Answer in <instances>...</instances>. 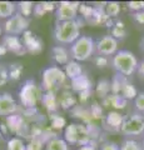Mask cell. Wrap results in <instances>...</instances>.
I'll list each match as a JSON object with an SVG mask.
<instances>
[{"mask_svg":"<svg viewBox=\"0 0 144 150\" xmlns=\"http://www.w3.org/2000/svg\"><path fill=\"white\" fill-rule=\"evenodd\" d=\"M137 73H138L139 75H140L142 78H144V59L139 62V65H138V70H137Z\"/></svg>","mask_w":144,"mask_h":150,"instance_id":"obj_36","label":"cell"},{"mask_svg":"<svg viewBox=\"0 0 144 150\" xmlns=\"http://www.w3.org/2000/svg\"><path fill=\"white\" fill-rule=\"evenodd\" d=\"M139 49H140V51L144 54V36L140 39V41H139Z\"/></svg>","mask_w":144,"mask_h":150,"instance_id":"obj_39","label":"cell"},{"mask_svg":"<svg viewBox=\"0 0 144 150\" xmlns=\"http://www.w3.org/2000/svg\"><path fill=\"white\" fill-rule=\"evenodd\" d=\"M95 51V40L89 35H82L74 44L69 46L72 60L75 62H85L92 58Z\"/></svg>","mask_w":144,"mask_h":150,"instance_id":"obj_3","label":"cell"},{"mask_svg":"<svg viewBox=\"0 0 144 150\" xmlns=\"http://www.w3.org/2000/svg\"><path fill=\"white\" fill-rule=\"evenodd\" d=\"M64 73H65L67 78H69L70 80H74L79 76H82L83 73V68L79 62H75V60H70L65 67H64Z\"/></svg>","mask_w":144,"mask_h":150,"instance_id":"obj_15","label":"cell"},{"mask_svg":"<svg viewBox=\"0 0 144 150\" xmlns=\"http://www.w3.org/2000/svg\"><path fill=\"white\" fill-rule=\"evenodd\" d=\"M69 58H70L69 49L64 48L63 45H55V46H53V48H52V59L57 64L64 65V67H65V65L70 62Z\"/></svg>","mask_w":144,"mask_h":150,"instance_id":"obj_14","label":"cell"},{"mask_svg":"<svg viewBox=\"0 0 144 150\" xmlns=\"http://www.w3.org/2000/svg\"><path fill=\"white\" fill-rule=\"evenodd\" d=\"M8 150H25V144L18 138H11L8 142Z\"/></svg>","mask_w":144,"mask_h":150,"instance_id":"obj_28","label":"cell"},{"mask_svg":"<svg viewBox=\"0 0 144 150\" xmlns=\"http://www.w3.org/2000/svg\"><path fill=\"white\" fill-rule=\"evenodd\" d=\"M127 83H128L127 76L117 74L113 78V80H111V93L115 94V95H120V93H122L123 88L125 86V84Z\"/></svg>","mask_w":144,"mask_h":150,"instance_id":"obj_17","label":"cell"},{"mask_svg":"<svg viewBox=\"0 0 144 150\" xmlns=\"http://www.w3.org/2000/svg\"><path fill=\"white\" fill-rule=\"evenodd\" d=\"M99 150H119V145L114 142H105L99 146Z\"/></svg>","mask_w":144,"mask_h":150,"instance_id":"obj_33","label":"cell"},{"mask_svg":"<svg viewBox=\"0 0 144 150\" xmlns=\"http://www.w3.org/2000/svg\"><path fill=\"white\" fill-rule=\"evenodd\" d=\"M30 24V19L24 15H21L20 13H16L15 15L9 18L4 24V31L6 35H15L19 36L20 34H24L28 31V28Z\"/></svg>","mask_w":144,"mask_h":150,"instance_id":"obj_8","label":"cell"},{"mask_svg":"<svg viewBox=\"0 0 144 150\" xmlns=\"http://www.w3.org/2000/svg\"><path fill=\"white\" fill-rule=\"evenodd\" d=\"M18 13V4L13 1H0V19H8Z\"/></svg>","mask_w":144,"mask_h":150,"instance_id":"obj_16","label":"cell"},{"mask_svg":"<svg viewBox=\"0 0 144 150\" xmlns=\"http://www.w3.org/2000/svg\"><path fill=\"white\" fill-rule=\"evenodd\" d=\"M143 118H144V114H143Z\"/></svg>","mask_w":144,"mask_h":150,"instance_id":"obj_43","label":"cell"},{"mask_svg":"<svg viewBox=\"0 0 144 150\" xmlns=\"http://www.w3.org/2000/svg\"><path fill=\"white\" fill-rule=\"evenodd\" d=\"M132 16L135 23H138V24H140V25H144V10L138 11V13H133Z\"/></svg>","mask_w":144,"mask_h":150,"instance_id":"obj_34","label":"cell"},{"mask_svg":"<svg viewBox=\"0 0 144 150\" xmlns=\"http://www.w3.org/2000/svg\"><path fill=\"white\" fill-rule=\"evenodd\" d=\"M1 43L6 46L8 51H11V53H15L18 55H23L24 53H26V49L24 46V43H23V39H20L19 36L4 35Z\"/></svg>","mask_w":144,"mask_h":150,"instance_id":"obj_12","label":"cell"},{"mask_svg":"<svg viewBox=\"0 0 144 150\" xmlns=\"http://www.w3.org/2000/svg\"><path fill=\"white\" fill-rule=\"evenodd\" d=\"M18 110V104L10 93H0V116H10Z\"/></svg>","mask_w":144,"mask_h":150,"instance_id":"obj_11","label":"cell"},{"mask_svg":"<svg viewBox=\"0 0 144 150\" xmlns=\"http://www.w3.org/2000/svg\"><path fill=\"white\" fill-rule=\"evenodd\" d=\"M79 3L62 1L55 8V21H72L77 20L79 11Z\"/></svg>","mask_w":144,"mask_h":150,"instance_id":"obj_9","label":"cell"},{"mask_svg":"<svg viewBox=\"0 0 144 150\" xmlns=\"http://www.w3.org/2000/svg\"><path fill=\"white\" fill-rule=\"evenodd\" d=\"M96 91L101 98L108 96V93L111 91V83H109L108 80H100L98 83V86H96Z\"/></svg>","mask_w":144,"mask_h":150,"instance_id":"obj_27","label":"cell"},{"mask_svg":"<svg viewBox=\"0 0 144 150\" xmlns=\"http://www.w3.org/2000/svg\"><path fill=\"white\" fill-rule=\"evenodd\" d=\"M137 95H138V91H137L135 86H134L133 84H131L129 81H128L127 84H125V86L123 88L122 93H120V96H122V98H124L125 100L135 99V98H137Z\"/></svg>","mask_w":144,"mask_h":150,"instance_id":"obj_22","label":"cell"},{"mask_svg":"<svg viewBox=\"0 0 144 150\" xmlns=\"http://www.w3.org/2000/svg\"><path fill=\"white\" fill-rule=\"evenodd\" d=\"M8 53V49H6V46L4 45L3 43L0 44V56H3V55H5Z\"/></svg>","mask_w":144,"mask_h":150,"instance_id":"obj_38","label":"cell"},{"mask_svg":"<svg viewBox=\"0 0 144 150\" xmlns=\"http://www.w3.org/2000/svg\"><path fill=\"white\" fill-rule=\"evenodd\" d=\"M1 138H3V133H1V130H0V140H1Z\"/></svg>","mask_w":144,"mask_h":150,"instance_id":"obj_42","label":"cell"},{"mask_svg":"<svg viewBox=\"0 0 144 150\" xmlns=\"http://www.w3.org/2000/svg\"><path fill=\"white\" fill-rule=\"evenodd\" d=\"M34 3L31 1H20L18 3V13H20L21 15H24L26 18H29V15H31V13L34 11Z\"/></svg>","mask_w":144,"mask_h":150,"instance_id":"obj_25","label":"cell"},{"mask_svg":"<svg viewBox=\"0 0 144 150\" xmlns=\"http://www.w3.org/2000/svg\"><path fill=\"white\" fill-rule=\"evenodd\" d=\"M72 83H73V88L75 89L77 91H80V93L88 91L90 88V81L85 75H82V76L74 79V80H72Z\"/></svg>","mask_w":144,"mask_h":150,"instance_id":"obj_20","label":"cell"},{"mask_svg":"<svg viewBox=\"0 0 144 150\" xmlns=\"http://www.w3.org/2000/svg\"><path fill=\"white\" fill-rule=\"evenodd\" d=\"M1 33H3V28H1V25H0V36H1Z\"/></svg>","mask_w":144,"mask_h":150,"instance_id":"obj_41","label":"cell"},{"mask_svg":"<svg viewBox=\"0 0 144 150\" xmlns=\"http://www.w3.org/2000/svg\"><path fill=\"white\" fill-rule=\"evenodd\" d=\"M120 133L127 138L139 137L144 134V118L139 112H134L128 116H124L123 124L120 126Z\"/></svg>","mask_w":144,"mask_h":150,"instance_id":"obj_7","label":"cell"},{"mask_svg":"<svg viewBox=\"0 0 144 150\" xmlns=\"http://www.w3.org/2000/svg\"><path fill=\"white\" fill-rule=\"evenodd\" d=\"M109 35H111L113 38H115L117 40L124 39V38L127 36V30H125L123 23H122V21H117V24L113 25V28H111V31H110Z\"/></svg>","mask_w":144,"mask_h":150,"instance_id":"obj_24","label":"cell"},{"mask_svg":"<svg viewBox=\"0 0 144 150\" xmlns=\"http://www.w3.org/2000/svg\"><path fill=\"white\" fill-rule=\"evenodd\" d=\"M94 63L99 69H104L108 65V56H103V55H96L94 58Z\"/></svg>","mask_w":144,"mask_h":150,"instance_id":"obj_32","label":"cell"},{"mask_svg":"<svg viewBox=\"0 0 144 150\" xmlns=\"http://www.w3.org/2000/svg\"><path fill=\"white\" fill-rule=\"evenodd\" d=\"M64 139L68 144L78 145L79 148L84 146V145L90 144L92 142V135L89 129L83 124L73 123L67 125L65 130H64Z\"/></svg>","mask_w":144,"mask_h":150,"instance_id":"obj_4","label":"cell"},{"mask_svg":"<svg viewBox=\"0 0 144 150\" xmlns=\"http://www.w3.org/2000/svg\"><path fill=\"white\" fill-rule=\"evenodd\" d=\"M142 146H143V150H144V137H143V140H142Z\"/></svg>","mask_w":144,"mask_h":150,"instance_id":"obj_40","label":"cell"},{"mask_svg":"<svg viewBox=\"0 0 144 150\" xmlns=\"http://www.w3.org/2000/svg\"><path fill=\"white\" fill-rule=\"evenodd\" d=\"M119 150H143V146H142V143H138L137 140L127 138L120 143Z\"/></svg>","mask_w":144,"mask_h":150,"instance_id":"obj_21","label":"cell"},{"mask_svg":"<svg viewBox=\"0 0 144 150\" xmlns=\"http://www.w3.org/2000/svg\"><path fill=\"white\" fill-rule=\"evenodd\" d=\"M19 101L23 106L33 109L41 100V90L34 79H28L19 89Z\"/></svg>","mask_w":144,"mask_h":150,"instance_id":"obj_5","label":"cell"},{"mask_svg":"<svg viewBox=\"0 0 144 150\" xmlns=\"http://www.w3.org/2000/svg\"><path fill=\"white\" fill-rule=\"evenodd\" d=\"M106 101H109V104H110L111 106H114V108H117V109H119V108H124L128 100H125L124 98H122L120 95H115V94H111V95L106 96Z\"/></svg>","mask_w":144,"mask_h":150,"instance_id":"obj_26","label":"cell"},{"mask_svg":"<svg viewBox=\"0 0 144 150\" xmlns=\"http://www.w3.org/2000/svg\"><path fill=\"white\" fill-rule=\"evenodd\" d=\"M65 79V73L59 67H48L43 70V74H41V89L49 93L63 85Z\"/></svg>","mask_w":144,"mask_h":150,"instance_id":"obj_6","label":"cell"},{"mask_svg":"<svg viewBox=\"0 0 144 150\" xmlns=\"http://www.w3.org/2000/svg\"><path fill=\"white\" fill-rule=\"evenodd\" d=\"M80 21H55L53 35L54 40L62 45H72L80 38Z\"/></svg>","mask_w":144,"mask_h":150,"instance_id":"obj_1","label":"cell"},{"mask_svg":"<svg viewBox=\"0 0 144 150\" xmlns=\"http://www.w3.org/2000/svg\"><path fill=\"white\" fill-rule=\"evenodd\" d=\"M104 13L108 18H115L120 13V4L117 1H109L105 4Z\"/></svg>","mask_w":144,"mask_h":150,"instance_id":"obj_23","label":"cell"},{"mask_svg":"<svg viewBox=\"0 0 144 150\" xmlns=\"http://www.w3.org/2000/svg\"><path fill=\"white\" fill-rule=\"evenodd\" d=\"M95 50L98 55L114 56L119 51V40L111 35H103L95 41Z\"/></svg>","mask_w":144,"mask_h":150,"instance_id":"obj_10","label":"cell"},{"mask_svg":"<svg viewBox=\"0 0 144 150\" xmlns=\"http://www.w3.org/2000/svg\"><path fill=\"white\" fill-rule=\"evenodd\" d=\"M45 150H69V144L65 142V139L53 138L46 144Z\"/></svg>","mask_w":144,"mask_h":150,"instance_id":"obj_19","label":"cell"},{"mask_svg":"<svg viewBox=\"0 0 144 150\" xmlns=\"http://www.w3.org/2000/svg\"><path fill=\"white\" fill-rule=\"evenodd\" d=\"M21 70H23V68L19 64H13L10 67V69H9V79H10V80H16V79H19Z\"/></svg>","mask_w":144,"mask_h":150,"instance_id":"obj_29","label":"cell"},{"mask_svg":"<svg viewBox=\"0 0 144 150\" xmlns=\"http://www.w3.org/2000/svg\"><path fill=\"white\" fill-rule=\"evenodd\" d=\"M124 116L122 114H119L117 111H110L108 115H106V124H108L110 128L113 129H118L120 130V126L123 124Z\"/></svg>","mask_w":144,"mask_h":150,"instance_id":"obj_18","label":"cell"},{"mask_svg":"<svg viewBox=\"0 0 144 150\" xmlns=\"http://www.w3.org/2000/svg\"><path fill=\"white\" fill-rule=\"evenodd\" d=\"M134 108L138 112H142L144 114V91L143 93H139L137 98L134 99Z\"/></svg>","mask_w":144,"mask_h":150,"instance_id":"obj_30","label":"cell"},{"mask_svg":"<svg viewBox=\"0 0 144 150\" xmlns=\"http://www.w3.org/2000/svg\"><path fill=\"white\" fill-rule=\"evenodd\" d=\"M111 67L117 71V74L124 75V76H131L138 70L139 62L134 53L127 49L119 50L114 56H111Z\"/></svg>","mask_w":144,"mask_h":150,"instance_id":"obj_2","label":"cell"},{"mask_svg":"<svg viewBox=\"0 0 144 150\" xmlns=\"http://www.w3.org/2000/svg\"><path fill=\"white\" fill-rule=\"evenodd\" d=\"M23 43H24L26 51H30V53H38L43 49L41 40L31 31H25L23 34Z\"/></svg>","mask_w":144,"mask_h":150,"instance_id":"obj_13","label":"cell"},{"mask_svg":"<svg viewBox=\"0 0 144 150\" xmlns=\"http://www.w3.org/2000/svg\"><path fill=\"white\" fill-rule=\"evenodd\" d=\"M79 150H96V148L94 146V145L88 144V145H84V146H80V148H79Z\"/></svg>","mask_w":144,"mask_h":150,"instance_id":"obj_37","label":"cell"},{"mask_svg":"<svg viewBox=\"0 0 144 150\" xmlns=\"http://www.w3.org/2000/svg\"><path fill=\"white\" fill-rule=\"evenodd\" d=\"M127 6H128L129 10L138 13V11L144 10V1H128Z\"/></svg>","mask_w":144,"mask_h":150,"instance_id":"obj_31","label":"cell"},{"mask_svg":"<svg viewBox=\"0 0 144 150\" xmlns=\"http://www.w3.org/2000/svg\"><path fill=\"white\" fill-rule=\"evenodd\" d=\"M8 79H9V71H6V70L3 68H0V85L5 83Z\"/></svg>","mask_w":144,"mask_h":150,"instance_id":"obj_35","label":"cell"}]
</instances>
